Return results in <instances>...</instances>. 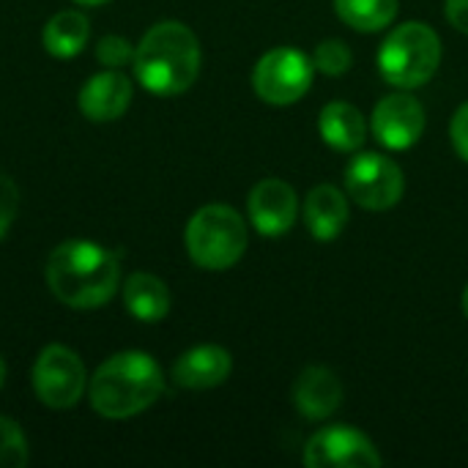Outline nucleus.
Returning <instances> with one entry per match:
<instances>
[{
    "label": "nucleus",
    "mask_w": 468,
    "mask_h": 468,
    "mask_svg": "<svg viewBox=\"0 0 468 468\" xmlns=\"http://www.w3.org/2000/svg\"><path fill=\"white\" fill-rule=\"evenodd\" d=\"M77 3H82V5H101V3H110V0H77Z\"/></svg>",
    "instance_id": "a878e982"
},
{
    "label": "nucleus",
    "mask_w": 468,
    "mask_h": 468,
    "mask_svg": "<svg viewBox=\"0 0 468 468\" xmlns=\"http://www.w3.org/2000/svg\"><path fill=\"white\" fill-rule=\"evenodd\" d=\"M346 189L354 203L367 211H389L406 192V176L384 154H356L346 167Z\"/></svg>",
    "instance_id": "0eeeda50"
},
{
    "label": "nucleus",
    "mask_w": 468,
    "mask_h": 468,
    "mask_svg": "<svg viewBox=\"0 0 468 468\" xmlns=\"http://www.w3.org/2000/svg\"><path fill=\"white\" fill-rule=\"evenodd\" d=\"M123 304L137 321L156 324L170 313V291L159 277L148 271H134L123 282Z\"/></svg>",
    "instance_id": "f3484780"
},
{
    "label": "nucleus",
    "mask_w": 468,
    "mask_h": 468,
    "mask_svg": "<svg viewBox=\"0 0 468 468\" xmlns=\"http://www.w3.org/2000/svg\"><path fill=\"white\" fill-rule=\"evenodd\" d=\"M315 69L326 77H343L351 63H354V55H351V47L340 38H326L315 47V58H313Z\"/></svg>",
    "instance_id": "412c9836"
},
{
    "label": "nucleus",
    "mask_w": 468,
    "mask_h": 468,
    "mask_svg": "<svg viewBox=\"0 0 468 468\" xmlns=\"http://www.w3.org/2000/svg\"><path fill=\"white\" fill-rule=\"evenodd\" d=\"M16 208H19V192H16L14 181L0 173V239L8 233V228L16 217Z\"/></svg>",
    "instance_id": "5701e85b"
},
{
    "label": "nucleus",
    "mask_w": 468,
    "mask_h": 468,
    "mask_svg": "<svg viewBox=\"0 0 468 468\" xmlns=\"http://www.w3.org/2000/svg\"><path fill=\"white\" fill-rule=\"evenodd\" d=\"M348 200L335 184H318L304 200V222L313 239L332 241L348 225Z\"/></svg>",
    "instance_id": "2eb2a0df"
},
{
    "label": "nucleus",
    "mask_w": 468,
    "mask_h": 468,
    "mask_svg": "<svg viewBox=\"0 0 468 468\" xmlns=\"http://www.w3.org/2000/svg\"><path fill=\"white\" fill-rule=\"evenodd\" d=\"M444 14L450 19V25L461 33H468V0H447L444 3Z\"/></svg>",
    "instance_id": "393cba45"
},
{
    "label": "nucleus",
    "mask_w": 468,
    "mask_h": 468,
    "mask_svg": "<svg viewBox=\"0 0 468 468\" xmlns=\"http://www.w3.org/2000/svg\"><path fill=\"white\" fill-rule=\"evenodd\" d=\"M96 58L99 63L110 66V69H121L129 60H134V47L123 38V36H101L96 44Z\"/></svg>",
    "instance_id": "4be33fe9"
},
{
    "label": "nucleus",
    "mask_w": 468,
    "mask_h": 468,
    "mask_svg": "<svg viewBox=\"0 0 468 468\" xmlns=\"http://www.w3.org/2000/svg\"><path fill=\"white\" fill-rule=\"evenodd\" d=\"M252 228L261 236H282L293 228L299 214V197L293 186L282 178H263L252 186L247 197Z\"/></svg>",
    "instance_id": "9b49d317"
},
{
    "label": "nucleus",
    "mask_w": 468,
    "mask_h": 468,
    "mask_svg": "<svg viewBox=\"0 0 468 468\" xmlns=\"http://www.w3.org/2000/svg\"><path fill=\"white\" fill-rule=\"evenodd\" d=\"M162 392V367L143 351H123L110 356L88 384L93 411L107 420H129L143 414L159 400Z\"/></svg>",
    "instance_id": "7ed1b4c3"
},
{
    "label": "nucleus",
    "mask_w": 468,
    "mask_h": 468,
    "mask_svg": "<svg viewBox=\"0 0 468 468\" xmlns=\"http://www.w3.org/2000/svg\"><path fill=\"white\" fill-rule=\"evenodd\" d=\"M134 74L156 96H178L200 74V41L184 22L154 25L134 49Z\"/></svg>",
    "instance_id": "f03ea898"
},
{
    "label": "nucleus",
    "mask_w": 468,
    "mask_h": 468,
    "mask_svg": "<svg viewBox=\"0 0 468 468\" xmlns=\"http://www.w3.org/2000/svg\"><path fill=\"white\" fill-rule=\"evenodd\" d=\"M304 463L310 468H373L381 466V455L362 431L335 425L307 441Z\"/></svg>",
    "instance_id": "1a4fd4ad"
},
{
    "label": "nucleus",
    "mask_w": 468,
    "mask_h": 468,
    "mask_svg": "<svg viewBox=\"0 0 468 468\" xmlns=\"http://www.w3.org/2000/svg\"><path fill=\"white\" fill-rule=\"evenodd\" d=\"M22 466H27V439L14 420L0 417V468Z\"/></svg>",
    "instance_id": "aec40b11"
},
{
    "label": "nucleus",
    "mask_w": 468,
    "mask_h": 468,
    "mask_svg": "<svg viewBox=\"0 0 468 468\" xmlns=\"http://www.w3.org/2000/svg\"><path fill=\"white\" fill-rule=\"evenodd\" d=\"M463 315L468 318V285H466V291H463Z\"/></svg>",
    "instance_id": "bb28decb"
},
{
    "label": "nucleus",
    "mask_w": 468,
    "mask_h": 468,
    "mask_svg": "<svg viewBox=\"0 0 468 468\" xmlns=\"http://www.w3.org/2000/svg\"><path fill=\"white\" fill-rule=\"evenodd\" d=\"M450 137H452V145L458 151V156L468 162V101L458 107V112L452 115V123H450Z\"/></svg>",
    "instance_id": "b1692460"
},
{
    "label": "nucleus",
    "mask_w": 468,
    "mask_h": 468,
    "mask_svg": "<svg viewBox=\"0 0 468 468\" xmlns=\"http://www.w3.org/2000/svg\"><path fill=\"white\" fill-rule=\"evenodd\" d=\"M441 66V38L425 22H403L384 38L378 49V69L384 80L395 88L411 90L439 71Z\"/></svg>",
    "instance_id": "20e7f679"
},
{
    "label": "nucleus",
    "mask_w": 468,
    "mask_h": 468,
    "mask_svg": "<svg viewBox=\"0 0 468 468\" xmlns=\"http://www.w3.org/2000/svg\"><path fill=\"white\" fill-rule=\"evenodd\" d=\"M313 71L315 63L296 47H277L269 49L255 71H252V88L266 104H293L299 101L310 85H313Z\"/></svg>",
    "instance_id": "423d86ee"
},
{
    "label": "nucleus",
    "mask_w": 468,
    "mask_h": 468,
    "mask_svg": "<svg viewBox=\"0 0 468 468\" xmlns=\"http://www.w3.org/2000/svg\"><path fill=\"white\" fill-rule=\"evenodd\" d=\"M132 104V80L121 71H99L80 90V112L96 123L118 121Z\"/></svg>",
    "instance_id": "f8f14e48"
},
{
    "label": "nucleus",
    "mask_w": 468,
    "mask_h": 468,
    "mask_svg": "<svg viewBox=\"0 0 468 468\" xmlns=\"http://www.w3.org/2000/svg\"><path fill=\"white\" fill-rule=\"evenodd\" d=\"M247 250V225L244 217L225 206H203L186 225V252L195 266L206 271H225L241 261Z\"/></svg>",
    "instance_id": "39448f33"
},
{
    "label": "nucleus",
    "mask_w": 468,
    "mask_h": 468,
    "mask_svg": "<svg viewBox=\"0 0 468 468\" xmlns=\"http://www.w3.org/2000/svg\"><path fill=\"white\" fill-rule=\"evenodd\" d=\"M318 129H321V137L326 140V145L335 151H343V154L359 151L367 137L365 115L359 112V107H354L348 101H329L321 110Z\"/></svg>",
    "instance_id": "dca6fc26"
},
{
    "label": "nucleus",
    "mask_w": 468,
    "mask_h": 468,
    "mask_svg": "<svg viewBox=\"0 0 468 468\" xmlns=\"http://www.w3.org/2000/svg\"><path fill=\"white\" fill-rule=\"evenodd\" d=\"M88 30H90V22L82 11L77 8H69V11H58L47 27H44V47L52 58L58 60H69V58H77L88 41Z\"/></svg>",
    "instance_id": "a211bd4d"
},
{
    "label": "nucleus",
    "mask_w": 468,
    "mask_h": 468,
    "mask_svg": "<svg viewBox=\"0 0 468 468\" xmlns=\"http://www.w3.org/2000/svg\"><path fill=\"white\" fill-rule=\"evenodd\" d=\"M85 365L66 346H47L33 365V392L55 411L71 409L85 392Z\"/></svg>",
    "instance_id": "6e6552de"
},
{
    "label": "nucleus",
    "mask_w": 468,
    "mask_h": 468,
    "mask_svg": "<svg viewBox=\"0 0 468 468\" xmlns=\"http://www.w3.org/2000/svg\"><path fill=\"white\" fill-rule=\"evenodd\" d=\"M398 8H400L398 0H335L337 16L362 33H376L389 27L398 16Z\"/></svg>",
    "instance_id": "6ab92c4d"
},
{
    "label": "nucleus",
    "mask_w": 468,
    "mask_h": 468,
    "mask_svg": "<svg viewBox=\"0 0 468 468\" xmlns=\"http://www.w3.org/2000/svg\"><path fill=\"white\" fill-rule=\"evenodd\" d=\"M3 381H5V365H3V359H0V387H3Z\"/></svg>",
    "instance_id": "cd10ccee"
},
{
    "label": "nucleus",
    "mask_w": 468,
    "mask_h": 468,
    "mask_svg": "<svg viewBox=\"0 0 468 468\" xmlns=\"http://www.w3.org/2000/svg\"><path fill=\"white\" fill-rule=\"evenodd\" d=\"M233 370V359L219 346H197L178 356L173 367V378L184 389H214L228 381Z\"/></svg>",
    "instance_id": "ddd939ff"
},
{
    "label": "nucleus",
    "mask_w": 468,
    "mask_h": 468,
    "mask_svg": "<svg viewBox=\"0 0 468 468\" xmlns=\"http://www.w3.org/2000/svg\"><path fill=\"white\" fill-rule=\"evenodd\" d=\"M343 403V384L326 367H307L293 384V406L307 420H326Z\"/></svg>",
    "instance_id": "4468645a"
},
{
    "label": "nucleus",
    "mask_w": 468,
    "mask_h": 468,
    "mask_svg": "<svg viewBox=\"0 0 468 468\" xmlns=\"http://www.w3.org/2000/svg\"><path fill=\"white\" fill-rule=\"evenodd\" d=\"M376 140L389 151H406L417 145L425 132V107L409 93L384 96L370 118Z\"/></svg>",
    "instance_id": "9d476101"
},
{
    "label": "nucleus",
    "mask_w": 468,
    "mask_h": 468,
    "mask_svg": "<svg viewBox=\"0 0 468 468\" xmlns=\"http://www.w3.org/2000/svg\"><path fill=\"white\" fill-rule=\"evenodd\" d=\"M47 285L52 296L77 310L107 304L121 285L118 255L93 241H63L47 261Z\"/></svg>",
    "instance_id": "f257e3e1"
}]
</instances>
